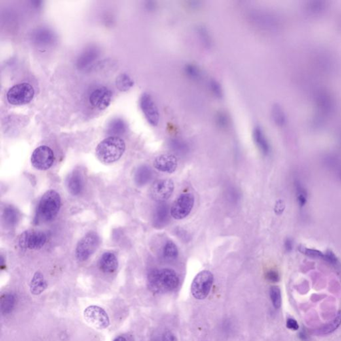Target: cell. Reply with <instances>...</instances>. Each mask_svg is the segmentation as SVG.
<instances>
[{
  "label": "cell",
  "mask_w": 341,
  "mask_h": 341,
  "mask_svg": "<svg viewBox=\"0 0 341 341\" xmlns=\"http://www.w3.org/2000/svg\"><path fill=\"white\" fill-rule=\"evenodd\" d=\"M179 284L177 273L171 269L151 271L147 276V286L154 293H166L174 291Z\"/></svg>",
  "instance_id": "1"
},
{
  "label": "cell",
  "mask_w": 341,
  "mask_h": 341,
  "mask_svg": "<svg viewBox=\"0 0 341 341\" xmlns=\"http://www.w3.org/2000/svg\"><path fill=\"white\" fill-rule=\"evenodd\" d=\"M126 151V143L120 137H107L97 145L95 154L97 159L105 164L117 162Z\"/></svg>",
  "instance_id": "2"
},
{
  "label": "cell",
  "mask_w": 341,
  "mask_h": 341,
  "mask_svg": "<svg viewBox=\"0 0 341 341\" xmlns=\"http://www.w3.org/2000/svg\"><path fill=\"white\" fill-rule=\"evenodd\" d=\"M61 197L55 190H49L43 195L38 204L36 218L38 221H52L60 210Z\"/></svg>",
  "instance_id": "3"
},
{
  "label": "cell",
  "mask_w": 341,
  "mask_h": 341,
  "mask_svg": "<svg viewBox=\"0 0 341 341\" xmlns=\"http://www.w3.org/2000/svg\"><path fill=\"white\" fill-rule=\"evenodd\" d=\"M213 280V275L211 271L204 270L199 273L193 281L191 287L194 297L198 300L206 298L210 293Z\"/></svg>",
  "instance_id": "4"
},
{
  "label": "cell",
  "mask_w": 341,
  "mask_h": 341,
  "mask_svg": "<svg viewBox=\"0 0 341 341\" xmlns=\"http://www.w3.org/2000/svg\"><path fill=\"white\" fill-rule=\"evenodd\" d=\"M100 243V239L97 233L89 232L80 242L75 249V257L79 261H86L96 251Z\"/></svg>",
  "instance_id": "5"
},
{
  "label": "cell",
  "mask_w": 341,
  "mask_h": 341,
  "mask_svg": "<svg viewBox=\"0 0 341 341\" xmlns=\"http://www.w3.org/2000/svg\"><path fill=\"white\" fill-rule=\"evenodd\" d=\"M34 94V89L30 84L22 83L10 89L7 93V99L12 105H22L30 103Z\"/></svg>",
  "instance_id": "6"
},
{
  "label": "cell",
  "mask_w": 341,
  "mask_h": 341,
  "mask_svg": "<svg viewBox=\"0 0 341 341\" xmlns=\"http://www.w3.org/2000/svg\"><path fill=\"white\" fill-rule=\"evenodd\" d=\"M84 318L86 323L95 329H105L109 326V317L104 309L100 307H87L84 311Z\"/></svg>",
  "instance_id": "7"
},
{
  "label": "cell",
  "mask_w": 341,
  "mask_h": 341,
  "mask_svg": "<svg viewBox=\"0 0 341 341\" xmlns=\"http://www.w3.org/2000/svg\"><path fill=\"white\" fill-rule=\"evenodd\" d=\"M54 162V151L46 145H42L36 148L31 156V164L38 170H48L52 166Z\"/></svg>",
  "instance_id": "8"
},
{
  "label": "cell",
  "mask_w": 341,
  "mask_h": 341,
  "mask_svg": "<svg viewBox=\"0 0 341 341\" xmlns=\"http://www.w3.org/2000/svg\"><path fill=\"white\" fill-rule=\"evenodd\" d=\"M194 196L192 194H183L178 197L171 208V216L175 219L187 217L194 208Z\"/></svg>",
  "instance_id": "9"
},
{
  "label": "cell",
  "mask_w": 341,
  "mask_h": 341,
  "mask_svg": "<svg viewBox=\"0 0 341 341\" xmlns=\"http://www.w3.org/2000/svg\"><path fill=\"white\" fill-rule=\"evenodd\" d=\"M174 183L171 179L158 180L154 182L150 188L149 194L151 199L160 203L169 200L174 192Z\"/></svg>",
  "instance_id": "10"
},
{
  "label": "cell",
  "mask_w": 341,
  "mask_h": 341,
  "mask_svg": "<svg viewBox=\"0 0 341 341\" xmlns=\"http://www.w3.org/2000/svg\"><path fill=\"white\" fill-rule=\"evenodd\" d=\"M47 241V236L44 232L27 231L21 235L19 245L23 249L38 250L42 249Z\"/></svg>",
  "instance_id": "11"
},
{
  "label": "cell",
  "mask_w": 341,
  "mask_h": 341,
  "mask_svg": "<svg viewBox=\"0 0 341 341\" xmlns=\"http://www.w3.org/2000/svg\"><path fill=\"white\" fill-rule=\"evenodd\" d=\"M139 103L148 123L152 126H158L160 121V111L151 95L147 93H144L141 96Z\"/></svg>",
  "instance_id": "12"
},
{
  "label": "cell",
  "mask_w": 341,
  "mask_h": 341,
  "mask_svg": "<svg viewBox=\"0 0 341 341\" xmlns=\"http://www.w3.org/2000/svg\"><path fill=\"white\" fill-rule=\"evenodd\" d=\"M112 100V93L106 87L97 88L92 93L90 97L91 104L95 108L104 110L109 107Z\"/></svg>",
  "instance_id": "13"
},
{
  "label": "cell",
  "mask_w": 341,
  "mask_h": 341,
  "mask_svg": "<svg viewBox=\"0 0 341 341\" xmlns=\"http://www.w3.org/2000/svg\"><path fill=\"white\" fill-rule=\"evenodd\" d=\"M176 157L171 154H164L157 157L154 160L155 168L161 172L167 173H174L177 167Z\"/></svg>",
  "instance_id": "14"
},
{
  "label": "cell",
  "mask_w": 341,
  "mask_h": 341,
  "mask_svg": "<svg viewBox=\"0 0 341 341\" xmlns=\"http://www.w3.org/2000/svg\"><path fill=\"white\" fill-rule=\"evenodd\" d=\"M171 209L169 205L162 203L155 209L153 215V225L157 229L164 228L170 219Z\"/></svg>",
  "instance_id": "15"
},
{
  "label": "cell",
  "mask_w": 341,
  "mask_h": 341,
  "mask_svg": "<svg viewBox=\"0 0 341 341\" xmlns=\"http://www.w3.org/2000/svg\"><path fill=\"white\" fill-rule=\"evenodd\" d=\"M66 185L69 192L73 196L81 194L84 190V180L81 173L78 171L71 173L67 178Z\"/></svg>",
  "instance_id": "16"
},
{
  "label": "cell",
  "mask_w": 341,
  "mask_h": 341,
  "mask_svg": "<svg viewBox=\"0 0 341 341\" xmlns=\"http://www.w3.org/2000/svg\"><path fill=\"white\" fill-rule=\"evenodd\" d=\"M98 266L103 273H113L118 268V258L112 252H106L99 259Z\"/></svg>",
  "instance_id": "17"
},
{
  "label": "cell",
  "mask_w": 341,
  "mask_h": 341,
  "mask_svg": "<svg viewBox=\"0 0 341 341\" xmlns=\"http://www.w3.org/2000/svg\"><path fill=\"white\" fill-rule=\"evenodd\" d=\"M253 140L258 149L264 156L270 154L271 146L266 134L260 126H255L253 131Z\"/></svg>",
  "instance_id": "18"
},
{
  "label": "cell",
  "mask_w": 341,
  "mask_h": 341,
  "mask_svg": "<svg viewBox=\"0 0 341 341\" xmlns=\"http://www.w3.org/2000/svg\"><path fill=\"white\" fill-rule=\"evenodd\" d=\"M48 287L47 281L44 278L43 274L40 272H36L31 279L29 290L31 293L34 295H40Z\"/></svg>",
  "instance_id": "19"
},
{
  "label": "cell",
  "mask_w": 341,
  "mask_h": 341,
  "mask_svg": "<svg viewBox=\"0 0 341 341\" xmlns=\"http://www.w3.org/2000/svg\"><path fill=\"white\" fill-rule=\"evenodd\" d=\"M153 177L154 172L151 167L142 165L135 171L134 179L137 185L143 186L151 181Z\"/></svg>",
  "instance_id": "20"
},
{
  "label": "cell",
  "mask_w": 341,
  "mask_h": 341,
  "mask_svg": "<svg viewBox=\"0 0 341 341\" xmlns=\"http://www.w3.org/2000/svg\"><path fill=\"white\" fill-rule=\"evenodd\" d=\"M97 55H98V52L95 48H90L85 51L78 59V68L84 69L88 66L97 58Z\"/></svg>",
  "instance_id": "21"
},
{
  "label": "cell",
  "mask_w": 341,
  "mask_h": 341,
  "mask_svg": "<svg viewBox=\"0 0 341 341\" xmlns=\"http://www.w3.org/2000/svg\"><path fill=\"white\" fill-rule=\"evenodd\" d=\"M179 251L177 245L173 241L169 240L165 242L162 249V256L165 260H173L177 259Z\"/></svg>",
  "instance_id": "22"
},
{
  "label": "cell",
  "mask_w": 341,
  "mask_h": 341,
  "mask_svg": "<svg viewBox=\"0 0 341 341\" xmlns=\"http://www.w3.org/2000/svg\"><path fill=\"white\" fill-rule=\"evenodd\" d=\"M169 147L175 154L179 156H185L190 151V147L185 141L180 139H172L169 141Z\"/></svg>",
  "instance_id": "23"
},
{
  "label": "cell",
  "mask_w": 341,
  "mask_h": 341,
  "mask_svg": "<svg viewBox=\"0 0 341 341\" xmlns=\"http://www.w3.org/2000/svg\"><path fill=\"white\" fill-rule=\"evenodd\" d=\"M3 218L6 225L12 228L18 223L19 219H20V215L14 207H8L4 211Z\"/></svg>",
  "instance_id": "24"
},
{
  "label": "cell",
  "mask_w": 341,
  "mask_h": 341,
  "mask_svg": "<svg viewBox=\"0 0 341 341\" xmlns=\"http://www.w3.org/2000/svg\"><path fill=\"white\" fill-rule=\"evenodd\" d=\"M116 85L121 92H128L132 88L134 82L128 74L122 73L116 78Z\"/></svg>",
  "instance_id": "25"
},
{
  "label": "cell",
  "mask_w": 341,
  "mask_h": 341,
  "mask_svg": "<svg viewBox=\"0 0 341 341\" xmlns=\"http://www.w3.org/2000/svg\"><path fill=\"white\" fill-rule=\"evenodd\" d=\"M15 304H16V298L14 294L11 293L4 294L1 298L2 313L4 315L11 313L14 310Z\"/></svg>",
  "instance_id": "26"
},
{
  "label": "cell",
  "mask_w": 341,
  "mask_h": 341,
  "mask_svg": "<svg viewBox=\"0 0 341 341\" xmlns=\"http://www.w3.org/2000/svg\"><path fill=\"white\" fill-rule=\"evenodd\" d=\"M341 324V311H339L336 315V316L334 318L330 323L326 324L320 329L317 330V333L318 334H328L331 333L336 329H337Z\"/></svg>",
  "instance_id": "27"
},
{
  "label": "cell",
  "mask_w": 341,
  "mask_h": 341,
  "mask_svg": "<svg viewBox=\"0 0 341 341\" xmlns=\"http://www.w3.org/2000/svg\"><path fill=\"white\" fill-rule=\"evenodd\" d=\"M126 130V125L124 121L120 119H116L112 121L108 127V131L110 134L120 135L125 132Z\"/></svg>",
  "instance_id": "28"
},
{
  "label": "cell",
  "mask_w": 341,
  "mask_h": 341,
  "mask_svg": "<svg viewBox=\"0 0 341 341\" xmlns=\"http://www.w3.org/2000/svg\"><path fill=\"white\" fill-rule=\"evenodd\" d=\"M270 294L273 307L277 309L280 308L282 304L281 289L277 286H273L271 287Z\"/></svg>",
  "instance_id": "29"
},
{
  "label": "cell",
  "mask_w": 341,
  "mask_h": 341,
  "mask_svg": "<svg viewBox=\"0 0 341 341\" xmlns=\"http://www.w3.org/2000/svg\"><path fill=\"white\" fill-rule=\"evenodd\" d=\"M35 33V39L37 44L41 45H48L53 41V34L50 31L45 29H40Z\"/></svg>",
  "instance_id": "30"
},
{
  "label": "cell",
  "mask_w": 341,
  "mask_h": 341,
  "mask_svg": "<svg viewBox=\"0 0 341 341\" xmlns=\"http://www.w3.org/2000/svg\"><path fill=\"white\" fill-rule=\"evenodd\" d=\"M184 71H185L186 75L192 80H199L201 79V76H202V73H201L200 67L197 66L196 65L192 64V63H188V64L186 65L185 68H184Z\"/></svg>",
  "instance_id": "31"
},
{
  "label": "cell",
  "mask_w": 341,
  "mask_h": 341,
  "mask_svg": "<svg viewBox=\"0 0 341 341\" xmlns=\"http://www.w3.org/2000/svg\"><path fill=\"white\" fill-rule=\"evenodd\" d=\"M298 251L304 255L307 256V257L311 258H314V259H323L324 258V253L319 250L310 249L304 246V245H300L298 247Z\"/></svg>",
  "instance_id": "32"
},
{
  "label": "cell",
  "mask_w": 341,
  "mask_h": 341,
  "mask_svg": "<svg viewBox=\"0 0 341 341\" xmlns=\"http://www.w3.org/2000/svg\"><path fill=\"white\" fill-rule=\"evenodd\" d=\"M197 31H198V35L201 39V41L202 42V43L204 44L205 46H206L207 48L210 47L211 39L207 29L205 28V27L200 26L198 27Z\"/></svg>",
  "instance_id": "33"
},
{
  "label": "cell",
  "mask_w": 341,
  "mask_h": 341,
  "mask_svg": "<svg viewBox=\"0 0 341 341\" xmlns=\"http://www.w3.org/2000/svg\"><path fill=\"white\" fill-rule=\"evenodd\" d=\"M209 88L211 90L212 93L218 98H221L223 96V91L222 89L221 84L219 82L216 81L215 80H211L209 82Z\"/></svg>",
  "instance_id": "34"
},
{
  "label": "cell",
  "mask_w": 341,
  "mask_h": 341,
  "mask_svg": "<svg viewBox=\"0 0 341 341\" xmlns=\"http://www.w3.org/2000/svg\"><path fill=\"white\" fill-rule=\"evenodd\" d=\"M273 120L278 125H282L285 121L282 110L279 106H275L272 111Z\"/></svg>",
  "instance_id": "35"
},
{
  "label": "cell",
  "mask_w": 341,
  "mask_h": 341,
  "mask_svg": "<svg viewBox=\"0 0 341 341\" xmlns=\"http://www.w3.org/2000/svg\"><path fill=\"white\" fill-rule=\"evenodd\" d=\"M323 259L333 266L337 267L339 264L338 258L336 257L335 254L330 250H327L326 253H324Z\"/></svg>",
  "instance_id": "36"
},
{
  "label": "cell",
  "mask_w": 341,
  "mask_h": 341,
  "mask_svg": "<svg viewBox=\"0 0 341 341\" xmlns=\"http://www.w3.org/2000/svg\"><path fill=\"white\" fill-rule=\"evenodd\" d=\"M216 121H217V124L219 125L221 128H225L228 126L229 124V118L228 116L225 113L221 112V113H218L217 118H216Z\"/></svg>",
  "instance_id": "37"
},
{
  "label": "cell",
  "mask_w": 341,
  "mask_h": 341,
  "mask_svg": "<svg viewBox=\"0 0 341 341\" xmlns=\"http://www.w3.org/2000/svg\"><path fill=\"white\" fill-rule=\"evenodd\" d=\"M266 278L272 283H277L280 280V276L277 271L270 270L266 273Z\"/></svg>",
  "instance_id": "38"
},
{
  "label": "cell",
  "mask_w": 341,
  "mask_h": 341,
  "mask_svg": "<svg viewBox=\"0 0 341 341\" xmlns=\"http://www.w3.org/2000/svg\"><path fill=\"white\" fill-rule=\"evenodd\" d=\"M294 187H295L296 197L306 196L307 197V192L304 187V185L300 183L299 181H295L294 183Z\"/></svg>",
  "instance_id": "39"
},
{
  "label": "cell",
  "mask_w": 341,
  "mask_h": 341,
  "mask_svg": "<svg viewBox=\"0 0 341 341\" xmlns=\"http://www.w3.org/2000/svg\"><path fill=\"white\" fill-rule=\"evenodd\" d=\"M160 341H177L176 336L172 332L167 330L162 334Z\"/></svg>",
  "instance_id": "40"
},
{
  "label": "cell",
  "mask_w": 341,
  "mask_h": 341,
  "mask_svg": "<svg viewBox=\"0 0 341 341\" xmlns=\"http://www.w3.org/2000/svg\"><path fill=\"white\" fill-rule=\"evenodd\" d=\"M286 325L288 329L293 330H297L299 329V325L296 320L292 319V318H289L287 319V323H286Z\"/></svg>",
  "instance_id": "41"
},
{
  "label": "cell",
  "mask_w": 341,
  "mask_h": 341,
  "mask_svg": "<svg viewBox=\"0 0 341 341\" xmlns=\"http://www.w3.org/2000/svg\"><path fill=\"white\" fill-rule=\"evenodd\" d=\"M228 196L230 197V200L231 201H236V202L237 201L239 200V194L238 192L236 190V188H230Z\"/></svg>",
  "instance_id": "42"
},
{
  "label": "cell",
  "mask_w": 341,
  "mask_h": 341,
  "mask_svg": "<svg viewBox=\"0 0 341 341\" xmlns=\"http://www.w3.org/2000/svg\"><path fill=\"white\" fill-rule=\"evenodd\" d=\"M285 208V205L283 201L279 200L277 201L276 205H275V213L281 215L283 213L284 209Z\"/></svg>",
  "instance_id": "43"
},
{
  "label": "cell",
  "mask_w": 341,
  "mask_h": 341,
  "mask_svg": "<svg viewBox=\"0 0 341 341\" xmlns=\"http://www.w3.org/2000/svg\"><path fill=\"white\" fill-rule=\"evenodd\" d=\"M285 248L286 251L288 252L291 251L293 249V241L291 239H287L285 241Z\"/></svg>",
  "instance_id": "44"
},
{
  "label": "cell",
  "mask_w": 341,
  "mask_h": 341,
  "mask_svg": "<svg viewBox=\"0 0 341 341\" xmlns=\"http://www.w3.org/2000/svg\"><path fill=\"white\" fill-rule=\"evenodd\" d=\"M299 337L300 338V339L304 341L307 340V338H307V334L305 332H300Z\"/></svg>",
  "instance_id": "45"
},
{
  "label": "cell",
  "mask_w": 341,
  "mask_h": 341,
  "mask_svg": "<svg viewBox=\"0 0 341 341\" xmlns=\"http://www.w3.org/2000/svg\"><path fill=\"white\" fill-rule=\"evenodd\" d=\"M113 341H129L126 337H124V336H118V337H116L115 339L113 340Z\"/></svg>",
  "instance_id": "46"
},
{
  "label": "cell",
  "mask_w": 341,
  "mask_h": 341,
  "mask_svg": "<svg viewBox=\"0 0 341 341\" xmlns=\"http://www.w3.org/2000/svg\"><path fill=\"white\" fill-rule=\"evenodd\" d=\"M340 178L341 179V171H340Z\"/></svg>",
  "instance_id": "47"
}]
</instances>
